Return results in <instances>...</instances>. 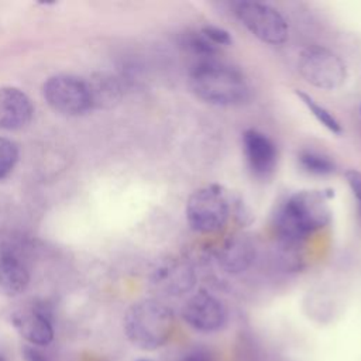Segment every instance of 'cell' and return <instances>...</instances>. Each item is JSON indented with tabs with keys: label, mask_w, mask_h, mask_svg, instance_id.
Segmentation results:
<instances>
[{
	"label": "cell",
	"mask_w": 361,
	"mask_h": 361,
	"mask_svg": "<svg viewBox=\"0 0 361 361\" xmlns=\"http://www.w3.org/2000/svg\"><path fill=\"white\" fill-rule=\"evenodd\" d=\"M331 196V190H299L278 207L274 228L283 245H296L330 223Z\"/></svg>",
	"instance_id": "obj_1"
},
{
	"label": "cell",
	"mask_w": 361,
	"mask_h": 361,
	"mask_svg": "<svg viewBox=\"0 0 361 361\" xmlns=\"http://www.w3.org/2000/svg\"><path fill=\"white\" fill-rule=\"evenodd\" d=\"M173 330V312L155 299H142L134 303L124 316V331L128 341L144 351L164 347L171 340Z\"/></svg>",
	"instance_id": "obj_2"
},
{
	"label": "cell",
	"mask_w": 361,
	"mask_h": 361,
	"mask_svg": "<svg viewBox=\"0 0 361 361\" xmlns=\"http://www.w3.org/2000/svg\"><path fill=\"white\" fill-rule=\"evenodd\" d=\"M192 92L216 106L240 104L248 97V85L240 71L214 61H202L190 72Z\"/></svg>",
	"instance_id": "obj_3"
},
{
	"label": "cell",
	"mask_w": 361,
	"mask_h": 361,
	"mask_svg": "<svg viewBox=\"0 0 361 361\" xmlns=\"http://www.w3.org/2000/svg\"><path fill=\"white\" fill-rule=\"evenodd\" d=\"M233 212L230 193L219 185H207L195 190L186 202V220L197 233L221 230Z\"/></svg>",
	"instance_id": "obj_4"
},
{
	"label": "cell",
	"mask_w": 361,
	"mask_h": 361,
	"mask_svg": "<svg viewBox=\"0 0 361 361\" xmlns=\"http://www.w3.org/2000/svg\"><path fill=\"white\" fill-rule=\"evenodd\" d=\"M234 13L238 21L264 44L281 45L288 39V24L272 6L261 1H238Z\"/></svg>",
	"instance_id": "obj_5"
},
{
	"label": "cell",
	"mask_w": 361,
	"mask_h": 361,
	"mask_svg": "<svg viewBox=\"0 0 361 361\" xmlns=\"http://www.w3.org/2000/svg\"><path fill=\"white\" fill-rule=\"evenodd\" d=\"M299 72L306 82L319 87L331 90L341 86L347 71L341 58L333 51L313 45L302 51L299 56Z\"/></svg>",
	"instance_id": "obj_6"
},
{
	"label": "cell",
	"mask_w": 361,
	"mask_h": 361,
	"mask_svg": "<svg viewBox=\"0 0 361 361\" xmlns=\"http://www.w3.org/2000/svg\"><path fill=\"white\" fill-rule=\"evenodd\" d=\"M47 103L65 116H79L92 109L86 80L73 75H55L42 86Z\"/></svg>",
	"instance_id": "obj_7"
},
{
	"label": "cell",
	"mask_w": 361,
	"mask_h": 361,
	"mask_svg": "<svg viewBox=\"0 0 361 361\" xmlns=\"http://www.w3.org/2000/svg\"><path fill=\"white\" fill-rule=\"evenodd\" d=\"M182 319L199 333H216L227 323V310L224 305L207 292H197L182 306Z\"/></svg>",
	"instance_id": "obj_8"
},
{
	"label": "cell",
	"mask_w": 361,
	"mask_h": 361,
	"mask_svg": "<svg viewBox=\"0 0 361 361\" xmlns=\"http://www.w3.org/2000/svg\"><path fill=\"white\" fill-rule=\"evenodd\" d=\"M243 149L251 172L258 178L269 176L276 165L278 151L272 140L254 128L243 134Z\"/></svg>",
	"instance_id": "obj_9"
},
{
	"label": "cell",
	"mask_w": 361,
	"mask_h": 361,
	"mask_svg": "<svg viewBox=\"0 0 361 361\" xmlns=\"http://www.w3.org/2000/svg\"><path fill=\"white\" fill-rule=\"evenodd\" d=\"M196 282L193 268L179 258H171L159 264L152 274V283L168 296H180L192 290Z\"/></svg>",
	"instance_id": "obj_10"
},
{
	"label": "cell",
	"mask_w": 361,
	"mask_h": 361,
	"mask_svg": "<svg viewBox=\"0 0 361 361\" xmlns=\"http://www.w3.org/2000/svg\"><path fill=\"white\" fill-rule=\"evenodd\" d=\"M34 114L31 99L18 87H0V128L20 130L25 127Z\"/></svg>",
	"instance_id": "obj_11"
},
{
	"label": "cell",
	"mask_w": 361,
	"mask_h": 361,
	"mask_svg": "<svg viewBox=\"0 0 361 361\" xmlns=\"http://www.w3.org/2000/svg\"><path fill=\"white\" fill-rule=\"evenodd\" d=\"M11 323L18 334L31 345H48L54 340L51 316L44 307H31L16 312L11 316Z\"/></svg>",
	"instance_id": "obj_12"
},
{
	"label": "cell",
	"mask_w": 361,
	"mask_h": 361,
	"mask_svg": "<svg viewBox=\"0 0 361 361\" xmlns=\"http://www.w3.org/2000/svg\"><path fill=\"white\" fill-rule=\"evenodd\" d=\"M255 257L252 243L244 235H235L226 241L217 254L219 265L228 274L244 272Z\"/></svg>",
	"instance_id": "obj_13"
},
{
	"label": "cell",
	"mask_w": 361,
	"mask_h": 361,
	"mask_svg": "<svg viewBox=\"0 0 361 361\" xmlns=\"http://www.w3.org/2000/svg\"><path fill=\"white\" fill-rule=\"evenodd\" d=\"M30 283V272L23 259L13 251L0 254V292L7 296L23 293Z\"/></svg>",
	"instance_id": "obj_14"
},
{
	"label": "cell",
	"mask_w": 361,
	"mask_h": 361,
	"mask_svg": "<svg viewBox=\"0 0 361 361\" xmlns=\"http://www.w3.org/2000/svg\"><path fill=\"white\" fill-rule=\"evenodd\" d=\"M92 109L93 107H111L117 104L121 99L123 90L118 80L110 75L99 73L90 80H86Z\"/></svg>",
	"instance_id": "obj_15"
},
{
	"label": "cell",
	"mask_w": 361,
	"mask_h": 361,
	"mask_svg": "<svg viewBox=\"0 0 361 361\" xmlns=\"http://www.w3.org/2000/svg\"><path fill=\"white\" fill-rule=\"evenodd\" d=\"M298 161L300 168L309 175L327 176L336 171V165L330 159V157L313 149L300 151L298 155Z\"/></svg>",
	"instance_id": "obj_16"
},
{
	"label": "cell",
	"mask_w": 361,
	"mask_h": 361,
	"mask_svg": "<svg viewBox=\"0 0 361 361\" xmlns=\"http://www.w3.org/2000/svg\"><path fill=\"white\" fill-rule=\"evenodd\" d=\"M296 96L300 99V102L306 106V109L310 111V114L323 127H326L333 134H341V131H343L341 124H340V121L336 118V116L330 110H327L324 106L319 104L310 94H307L305 92L296 90Z\"/></svg>",
	"instance_id": "obj_17"
},
{
	"label": "cell",
	"mask_w": 361,
	"mask_h": 361,
	"mask_svg": "<svg viewBox=\"0 0 361 361\" xmlns=\"http://www.w3.org/2000/svg\"><path fill=\"white\" fill-rule=\"evenodd\" d=\"M182 45L186 47V49H189L192 54L206 58V61H212L210 58L216 55L219 51V48L214 44H212L202 31L186 32L183 35Z\"/></svg>",
	"instance_id": "obj_18"
},
{
	"label": "cell",
	"mask_w": 361,
	"mask_h": 361,
	"mask_svg": "<svg viewBox=\"0 0 361 361\" xmlns=\"http://www.w3.org/2000/svg\"><path fill=\"white\" fill-rule=\"evenodd\" d=\"M18 161V148L14 141L0 137V179L11 173Z\"/></svg>",
	"instance_id": "obj_19"
},
{
	"label": "cell",
	"mask_w": 361,
	"mask_h": 361,
	"mask_svg": "<svg viewBox=\"0 0 361 361\" xmlns=\"http://www.w3.org/2000/svg\"><path fill=\"white\" fill-rule=\"evenodd\" d=\"M204 37L212 42L214 44L217 48L220 47H227L233 42V38L230 35V32L221 27H217V25H204L202 30H200Z\"/></svg>",
	"instance_id": "obj_20"
},
{
	"label": "cell",
	"mask_w": 361,
	"mask_h": 361,
	"mask_svg": "<svg viewBox=\"0 0 361 361\" xmlns=\"http://www.w3.org/2000/svg\"><path fill=\"white\" fill-rule=\"evenodd\" d=\"M345 180L353 192V195L357 197V200L360 202L361 206V172L351 169L345 172Z\"/></svg>",
	"instance_id": "obj_21"
},
{
	"label": "cell",
	"mask_w": 361,
	"mask_h": 361,
	"mask_svg": "<svg viewBox=\"0 0 361 361\" xmlns=\"http://www.w3.org/2000/svg\"><path fill=\"white\" fill-rule=\"evenodd\" d=\"M23 358L24 361H49V358L35 345L27 344L23 348Z\"/></svg>",
	"instance_id": "obj_22"
},
{
	"label": "cell",
	"mask_w": 361,
	"mask_h": 361,
	"mask_svg": "<svg viewBox=\"0 0 361 361\" xmlns=\"http://www.w3.org/2000/svg\"><path fill=\"white\" fill-rule=\"evenodd\" d=\"M183 361H212V357L209 355L207 351L196 348V350L190 351L189 354H186Z\"/></svg>",
	"instance_id": "obj_23"
},
{
	"label": "cell",
	"mask_w": 361,
	"mask_h": 361,
	"mask_svg": "<svg viewBox=\"0 0 361 361\" xmlns=\"http://www.w3.org/2000/svg\"><path fill=\"white\" fill-rule=\"evenodd\" d=\"M138 361H149V360H138Z\"/></svg>",
	"instance_id": "obj_24"
}]
</instances>
